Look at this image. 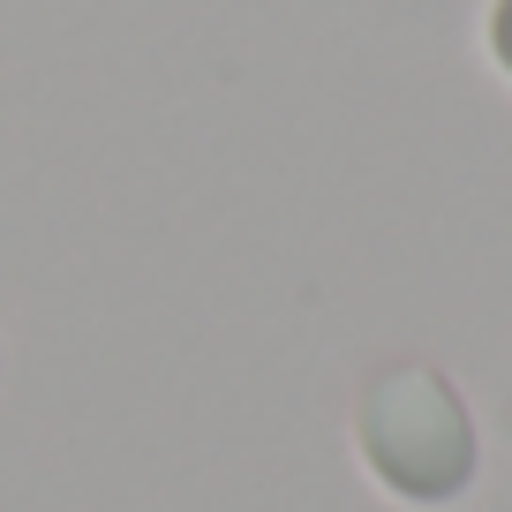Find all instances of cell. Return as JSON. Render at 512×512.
<instances>
[{"instance_id": "6da1fadb", "label": "cell", "mask_w": 512, "mask_h": 512, "mask_svg": "<svg viewBox=\"0 0 512 512\" xmlns=\"http://www.w3.org/2000/svg\"><path fill=\"white\" fill-rule=\"evenodd\" d=\"M354 445H362L369 475L407 505H452L475 482V422L452 377L430 362H392L362 384Z\"/></svg>"}, {"instance_id": "7a4b0ae2", "label": "cell", "mask_w": 512, "mask_h": 512, "mask_svg": "<svg viewBox=\"0 0 512 512\" xmlns=\"http://www.w3.org/2000/svg\"><path fill=\"white\" fill-rule=\"evenodd\" d=\"M490 53H497V68L512 76V0H497V8H490Z\"/></svg>"}]
</instances>
